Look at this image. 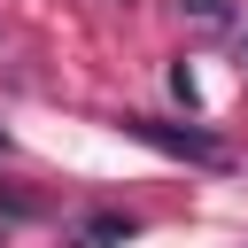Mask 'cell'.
I'll return each mask as SVG.
<instances>
[{
    "mask_svg": "<svg viewBox=\"0 0 248 248\" xmlns=\"http://www.w3.org/2000/svg\"><path fill=\"white\" fill-rule=\"evenodd\" d=\"M124 132H132V140H147V147H163V155H178V163H202V170H225V163H232V147H225V140H209V132H194V124L124 116Z\"/></svg>",
    "mask_w": 248,
    "mask_h": 248,
    "instance_id": "6da1fadb",
    "label": "cell"
},
{
    "mask_svg": "<svg viewBox=\"0 0 248 248\" xmlns=\"http://www.w3.org/2000/svg\"><path fill=\"white\" fill-rule=\"evenodd\" d=\"M62 240H70V248H124V240H140V217H132V209H93V217H78Z\"/></svg>",
    "mask_w": 248,
    "mask_h": 248,
    "instance_id": "7a4b0ae2",
    "label": "cell"
},
{
    "mask_svg": "<svg viewBox=\"0 0 248 248\" xmlns=\"http://www.w3.org/2000/svg\"><path fill=\"white\" fill-rule=\"evenodd\" d=\"M0 217H8V225H31V217H39V202H23V194H0Z\"/></svg>",
    "mask_w": 248,
    "mask_h": 248,
    "instance_id": "3957f363",
    "label": "cell"
},
{
    "mask_svg": "<svg viewBox=\"0 0 248 248\" xmlns=\"http://www.w3.org/2000/svg\"><path fill=\"white\" fill-rule=\"evenodd\" d=\"M186 8H194V16H209V23L225 16V0H186Z\"/></svg>",
    "mask_w": 248,
    "mask_h": 248,
    "instance_id": "277c9868",
    "label": "cell"
},
{
    "mask_svg": "<svg viewBox=\"0 0 248 248\" xmlns=\"http://www.w3.org/2000/svg\"><path fill=\"white\" fill-rule=\"evenodd\" d=\"M240 70H248V31H240Z\"/></svg>",
    "mask_w": 248,
    "mask_h": 248,
    "instance_id": "5b68a950",
    "label": "cell"
},
{
    "mask_svg": "<svg viewBox=\"0 0 248 248\" xmlns=\"http://www.w3.org/2000/svg\"><path fill=\"white\" fill-rule=\"evenodd\" d=\"M0 248H8V217H0Z\"/></svg>",
    "mask_w": 248,
    "mask_h": 248,
    "instance_id": "8992f818",
    "label": "cell"
},
{
    "mask_svg": "<svg viewBox=\"0 0 248 248\" xmlns=\"http://www.w3.org/2000/svg\"><path fill=\"white\" fill-rule=\"evenodd\" d=\"M0 155H8V132H0Z\"/></svg>",
    "mask_w": 248,
    "mask_h": 248,
    "instance_id": "52a82bcc",
    "label": "cell"
}]
</instances>
